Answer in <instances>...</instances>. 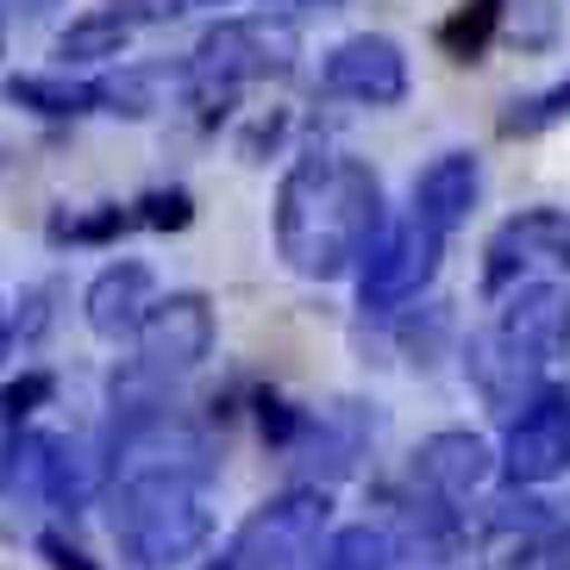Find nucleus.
<instances>
[{
	"instance_id": "2",
	"label": "nucleus",
	"mask_w": 570,
	"mask_h": 570,
	"mask_svg": "<svg viewBox=\"0 0 570 570\" xmlns=\"http://www.w3.org/2000/svg\"><path fill=\"white\" fill-rule=\"evenodd\" d=\"M214 514L195 476H119L114 483V546L132 570H176L202 558Z\"/></svg>"
},
{
	"instance_id": "7",
	"label": "nucleus",
	"mask_w": 570,
	"mask_h": 570,
	"mask_svg": "<svg viewBox=\"0 0 570 570\" xmlns=\"http://www.w3.org/2000/svg\"><path fill=\"white\" fill-rule=\"evenodd\" d=\"M132 338H138L145 370L183 376V370L207 364V352H214V307H207V295H195V288L164 295V302H151V314L138 320Z\"/></svg>"
},
{
	"instance_id": "5",
	"label": "nucleus",
	"mask_w": 570,
	"mask_h": 570,
	"mask_svg": "<svg viewBox=\"0 0 570 570\" xmlns=\"http://www.w3.org/2000/svg\"><path fill=\"white\" fill-rule=\"evenodd\" d=\"M439 245H445V238L426 233L414 214H407L402 226L376 233V245L364 252V276H357V302H364V314H395L402 302H414L420 288L433 283Z\"/></svg>"
},
{
	"instance_id": "9",
	"label": "nucleus",
	"mask_w": 570,
	"mask_h": 570,
	"mask_svg": "<svg viewBox=\"0 0 570 570\" xmlns=\"http://www.w3.org/2000/svg\"><path fill=\"white\" fill-rule=\"evenodd\" d=\"M514 483H552L570 470V395L539 389L533 402L508 420V452H502Z\"/></svg>"
},
{
	"instance_id": "20",
	"label": "nucleus",
	"mask_w": 570,
	"mask_h": 570,
	"mask_svg": "<svg viewBox=\"0 0 570 570\" xmlns=\"http://www.w3.org/2000/svg\"><path fill=\"white\" fill-rule=\"evenodd\" d=\"M495 26H502V0H470V7H458V13L439 26V45H445L458 63H476V57L489 51Z\"/></svg>"
},
{
	"instance_id": "23",
	"label": "nucleus",
	"mask_w": 570,
	"mask_h": 570,
	"mask_svg": "<svg viewBox=\"0 0 570 570\" xmlns=\"http://www.w3.org/2000/svg\"><path fill=\"white\" fill-rule=\"evenodd\" d=\"M132 219L138 226H157V233H183L188 219H195V202H188V188H151L132 207Z\"/></svg>"
},
{
	"instance_id": "21",
	"label": "nucleus",
	"mask_w": 570,
	"mask_h": 570,
	"mask_svg": "<svg viewBox=\"0 0 570 570\" xmlns=\"http://www.w3.org/2000/svg\"><path fill=\"white\" fill-rule=\"evenodd\" d=\"M51 395H57V376H51V370H26V376H13V383L0 389V426H19V420L38 414Z\"/></svg>"
},
{
	"instance_id": "17",
	"label": "nucleus",
	"mask_w": 570,
	"mask_h": 570,
	"mask_svg": "<svg viewBox=\"0 0 570 570\" xmlns=\"http://www.w3.org/2000/svg\"><path fill=\"white\" fill-rule=\"evenodd\" d=\"M7 101L26 107V114H45V119H76L95 107V82L76 88V82H57V76H13Z\"/></svg>"
},
{
	"instance_id": "15",
	"label": "nucleus",
	"mask_w": 570,
	"mask_h": 570,
	"mask_svg": "<svg viewBox=\"0 0 570 570\" xmlns=\"http://www.w3.org/2000/svg\"><path fill=\"white\" fill-rule=\"evenodd\" d=\"M188 88V63H138V69H119L107 82H95V107L107 114H126V119H151L169 107V95Z\"/></svg>"
},
{
	"instance_id": "19",
	"label": "nucleus",
	"mask_w": 570,
	"mask_h": 570,
	"mask_svg": "<svg viewBox=\"0 0 570 570\" xmlns=\"http://www.w3.org/2000/svg\"><path fill=\"white\" fill-rule=\"evenodd\" d=\"M45 495L51 508H82L95 495V458L76 439H51V470H45Z\"/></svg>"
},
{
	"instance_id": "4",
	"label": "nucleus",
	"mask_w": 570,
	"mask_h": 570,
	"mask_svg": "<svg viewBox=\"0 0 570 570\" xmlns=\"http://www.w3.org/2000/svg\"><path fill=\"white\" fill-rule=\"evenodd\" d=\"M326 520H333L326 489L295 483V489L269 495L264 508H252V514L238 520L233 539H226L202 570H288L295 558H307L320 546Z\"/></svg>"
},
{
	"instance_id": "24",
	"label": "nucleus",
	"mask_w": 570,
	"mask_h": 570,
	"mask_svg": "<svg viewBox=\"0 0 570 570\" xmlns=\"http://www.w3.org/2000/svg\"><path fill=\"white\" fill-rule=\"evenodd\" d=\"M38 552L51 558V570H95L82 552H76V546H69L63 533H38Z\"/></svg>"
},
{
	"instance_id": "16",
	"label": "nucleus",
	"mask_w": 570,
	"mask_h": 570,
	"mask_svg": "<svg viewBox=\"0 0 570 570\" xmlns=\"http://www.w3.org/2000/svg\"><path fill=\"white\" fill-rule=\"evenodd\" d=\"M126 38H132V19L119 13V7L82 13L57 32V63H107V57L126 51Z\"/></svg>"
},
{
	"instance_id": "11",
	"label": "nucleus",
	"mask_w": 570,
	"mask_h": 570,
	"mask_svg": "<svg viewBox=\"0 0 570 570\" xmlns=\"http://www.w3.org/2000/svg\"><path fill=\"white\" fill-rule=\"evenodd\" d=\"M489 470H495V458H489V445L476 433H433L414 452V489H426L433 502L452 508V502H470L489 483Z\"/></svg>"
},
{
	"instance_id": "26",
	"label": "nucleus",
	"mask_w": 570,
	"mask_h": 570,
	"mask_svg": "<svg viewBox=\"0 0 570 570\" xmlns=\"http://www.w3.org/2000/svg\"><path fill=\"white\" fill-rule=\"evenodd\" d=\"M7 338H13V333H7V326H0V357H7Z\"/></svg>"
},
{
	"instance_id": "13",
	"label": "nucleus",
	"mask_w": 570,
	"mask_h": 570,
	"mask_svg": "<svg viewBox=\"0 0 570 570\" xmlns=\"http://www.w3.org/2000/svg\"><path fill=\"white\" fill-rule=\"evenodd\" d=\"M151 264H138V257H119V264H107L95 283H88L82 295V314H88V333L95 338H132L138 320L151 314Z\"/></svg>"
},
{
	"instance_id": "6",
	"label": "nucleus",
	"mask_w": 570,
	"mask_h": 570,
	"mask_svg": "<svg viewBox=\"0 0 570 570\" xmlns=\"http://www.w3.org/2000/svg\"><path fill=\"white\" fill-rule=\"evenodd\" d=\"M489 338L520 364H558L570 352V288L564 283H520L508 295L502 320L489 326Z\"/></svg>"
},
{
	"instance_id": "25",
	"label": "nucleus",
	"mask_w": 570,
	"mask_h": 570,
	"mask_svg": "<svg viewBox=\"0 0 570 570\" xmlns=\"http://www.w3.org/2000/svg\"><path fill=\"white\" fill-rule=\"evenodd\" d=\"M188 7H226V0H188Z\"/></svg>"
},
{
	"instance_id": "3",
	"label": "nucleus",
	"mask_w": 570,
	"mask_h": 570,
	"mask_svg": "<svg viewBox=\"0 0 570 570\" xmlns=\"http://www.w3.org/2000/svg\"><path fill=\"white\" fill-rule=\"evenodd\" d=\"M295 57H302V32H295L288 19H269V13L219 19V26L202 32V45L188 51V95L226 107L245 82L288 76Z\"/></svg>"
},
{
	"instance_id": "22",
	"label": "nucleus",
	"mask_w": 570,
	"mask_h": 570,
	"mask_svg": "<svg viewBox=\"0 0 570 570\" xmlns=\"http://www.w3.org/2000/svg\"><path fill=\"white\" fill-rule=\"evenodd\" d=\"M126 226H138L132 207H95V214H82V219H57L51 233L69 238V245H107V238H119Z\"/></svg>"
},
{
	"instance_id": "8",
	"label": "nucleus",
	"mask_w": 570,
	"mask_h": 570,
	"mask_svg": "<svg viewBox=\"0 0 570 570\" xmlns=\"http://www.w3.org/2000/svg\"><path fill=\"white\" fill-rule=\"evenodd\" d=\"M320 88L326 95H345V101H364V107H395L407 95V57L395 38L357 32V38H345V45L326 51Z\"/></svg>"
},
{
	"instance_id": "10",
	"label": "nucleus",
	"mask_w": 570,
	"mask_h": 570,
	"mask_svg": "<svg viewBox=\"0 0 570 570\" xmlns=\"http://www.w3.org/2000/svg\"><path fill=\"white\" fill-rule=\"evenodd\" d=\"M533 264H564L570 269V214H558V207H527V214L508 219L483 252V288L502 295L520 269H533Z\"/></svg>"
},
{
	"instance_id": "1",
	"label": "nucleus",
	"mask_w": 570,
	"mask_h": 570,
	"mask_svg": "<svg viewBox=\"0 0 570 570\" xmlns=\"http://www.w3.org/2000/svg\"><path fill=\"white\" fill-rule=\"evenodd\" d=\"M383 233V183L364 157L314 151L276 183V252L307 283H338Z\"/></svg>"
},
{
	"instance_id": "14",
	"label": "nucleus",
	"mask_w": 570,
	"mask_h": 570,
	"mask_svg": "<svg viewBox=\"0 0 570 570\" xmlns=\"http://www.w3.org/2000/svg\"><path fill=\"white\" fill-rule=\"evenodd\" d=\"M45 470H51V439L45 433L0 439V533H19V520L32 514V508H51Z\"/></svg>"
},
{
	"instance_id": "18",
	"label": "nucleus",
	"mask_w": 570,
	"mask_h": 570,
	"mask_svg": "<svg viewBox=\"0 0 570 570\" xmlns=\"http://www.w3.org/2000/svg\"><path fill=\"white\" fill-rule=\"evenodd\" d=\"M320 570H395V539L383 527H345L326 539Z\"/></svg>"
},
{
	"instance_id": "12",
	"label": "nucleus",
	"mask_w": 570,
	"mask_h": 570,
	"mask_svg": "<svg viewBox=\"0 0 570 570\" xmlns=\"http://www.w3.org/2000/svg\"><path fill=\"white\" fill-rule=\"evenodd\" d=\"M476 195H483V164H476L470 151H445L414 176V219L426 226V233L445 238L470 219Z\"/></svg>"
}]
</instances>
